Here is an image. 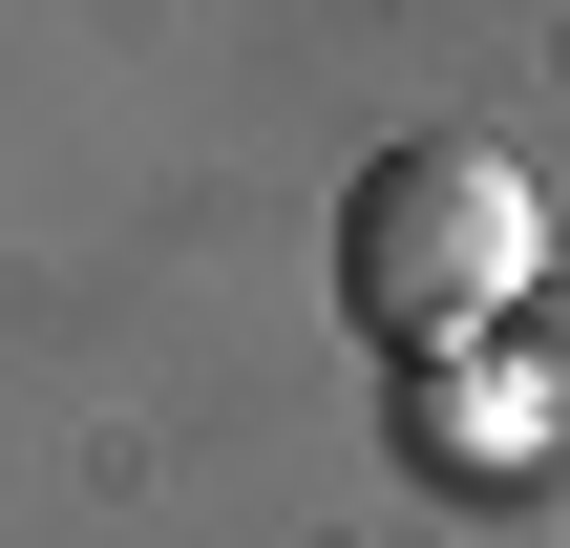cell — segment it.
<instances>
[{"label": "cell", "mask_w": 570, "mask_h": 548, "mask_svg": "<svg viewBox=\"0 0 570 548\" xmlns=\"http://www.w3.org/2000/svg\"><path fill=\"white\" fill-rule=\"evenodd\" d=\"M529 169L508 148H465V127H423V148H381L360 190H338V296L402 338V359H444V338H487L508 296H529Z\"/></svg>", "instance_id": "cell-1"}]
</instances>
